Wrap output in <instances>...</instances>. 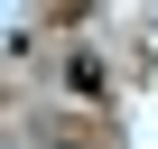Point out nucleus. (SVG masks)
<instances>
[{
    "instance_id": "nucleus-1",
    "label": "nucleus",
    "mask_w": 158,
    "mask_h": 149,
    "mask_svg": "<svg viewBox=\"0 0 158 149\" xmlns=\"http://www.w3.org/2000/svg\"><path fill=\"white\" fill-rule=\"evenodd\" d=\"M102 84H112V74H102V56H93V47H74V56H65V93L102 103Z\"/></svg>"
},
{
    "instance_id": "nucleus-2",
    "label": "nucleus",
    "mask_w": 158,
    "mask_h": 149,
    "mask_svg": "<svg viewBox=\"0 0 158 149\" xmlns=\"http://www.w3.org/2000/svg\"><path fill=\"white\" fill-rule=\"evenodd\" d=\"M47 149H93V140H74V130H65V140H47Z\"/></svg>"
}]
</instances>
